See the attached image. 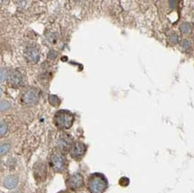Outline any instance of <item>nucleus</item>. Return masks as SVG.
Segmentation results:
<instances>
[{
  "label": "nucleus",
  "mask_w": 194,
  "mask_h": 193,
  "mask_svg": "<svg viewBox=\"0 0 194 193\" xmlns=\"http://www.w3.org/2000/svg\"><path fill=\"white\" fill-rule=\"evenodd\" d=\"M74 115L69 111L60 110L54 116V124L59 129H69L74 124Z\"/></svg>",
  "instance_id": "nucleus-1"
},
{
  "label": "nucleus",
  "mask_w": 194,
  "mask_h": 193,
  "mask_svg": "<svg viewBox=\"0 0 194 193\" xmlns=\"http://www.w3.org/2000/svg\"><path fill=\"white\" fill-rule=\"evenodd\" d=\"M50 165L56 172H61L66 167L65 156L59 151L54 152L50 156Z\"/></svg>",
  "instance_id": "nucleus-2"
},
{
  "label": "nucleus",
  "mask_w": 194,
  "mask_h": 193,
  "mask_svg": "<svg viewBox=\"0 0 194 193\" xmlns=\"http://www.w3.org/2000/svg\"><path fill=\"white\" fill-rule=\"evenodd\" d=\"M106 186V179L101 174H94L90 179V189L93 193H101Z\"/></svg>",
  "instance_id": "nucleus-3"
},
{
  "label": "nucleus",
  "mask_w": 194,
  "mask_h": 193,
  "mask_svg": "<svg viewBox=\"0 0 194 193\" xmlns=\"http://www.w3.org/2000/svg\"><path fill=\"white\" fill-rule=\"evenodd\" d=\"M39 99V93L35 89H29L22 94V100L26 105H33Z\"/></svg>",
  "instance_id": "nucleus-4"
},
{
  "label": "nucleus",
  "mask_w": 194,
  "mask_h": 193,
  "mask_svg": "<svg viewBox=\"0 0 194 193\" xmlns=\"http://www.w3.org/2000/svg\"><path fill=\"white\" fill-rule=\"evenodd\" d=\"M85 151H86L85 145L81 142H77L74 144V146L71 149V156L72 158L78 160V159H81L84 156Z\"/></svg>",
  "instance_id": "nucleus-5"
},
{
  "label": "nucleus",
  "mask_w": 194,
  "mask_h": 193,
  "mask_svg": "<svg viewBox=\"0 0 194 193\" xmlns=\"http://www.w3.org/2000/svg\"><path fill=\"white\" fill-rule=\"evenodd\" d=\"M24 55H25L27 61L31 64H36L40 60V51L38 50V48L34 47H28L25 49Z\"/></svg>",
  "instance_id": "nucleus-6"
},
{
  "label": "nucleus",
  "mask_w": 194,
  "mask_h": 193,
  "mask_svg": "<svg viewBox=\"0 0 194 193\" xmlns=\"http://www.w3.org/2000/svg\"><path fill=\"white\" fill-rule=\"evenodd\" d=\"M8 81H9L10 85L15 87V88L22 86V81H23L21 72L17 70H14L13 72H11V74L8 77Z\"/></svg>",
  "instance_id": "nucleus-7"
},
{
  "label": "nucleus",
  "mask_w": 194,
  "mask_h": 193,
  "mask_svg": "<svg viewBox=\"0 0 194 193\" xmlns=\"http://www.w3.org/2000/svg\"><path fill=\"white\" fill-rule=\"evenodd\" d=\"M82 182H83V179H82L81 175L79 174H75L74 175H72L70 177V181H69L70 185L72 188H79L80 186H81Z\"/></svg>",
  "instance_id": "nucleus-8"
},
{
  "label": "nucleus",
  "mask_w": 194,
  "mask_h": 193,
  "mask_svg": "<svg viewBox=\"0 0 194 193\" xmlns=\"http://www.w3.org/2000/svg\"><path fill=\"white\" fill-rule=\"evenodd\" d=\"M71 144H72V141L68 138V136H64L58 140L57 146L59 147V149L61 150H66V149H70Z\"/></svg>",
  "instance_id": "nucleus-9"
},
{
  "label": "nucleus",
  "mask_w": 194,
  "mask_h": 193,
  "mask_svg": "<svg viewBox=\"0 0 194 193\" xmlns=\"http://www.w3.org/2000/svg\"><path fill=\"white\" fill-rule=\"evenodd\" d=\"M18 183V179L15 176H7L4 181V185L7 188H14Z\"/></svg>",
  "instance_id": "nucleus-10"
},
{
  "label": "nucleus",
  "mask_w": 194,
  "mask_h": 193,
  "mask_svg": "<svg viewBox=\"0 0 194 193\" xmlns=\"http://www.w3.org/2000/svg\"><path fill=\"white\" fill-rule=\"evenodd\" d=\"M180 31L183 34H189L191 31V25L188 22H184L180 25Z\"/></svg>",
  "instance_id": "nucleus-11"
},
{
  "label": "nucleus",
  "mask_w": 194,
  "mask_h": 193,
  "mask_svg": "<svg viewBox=\"0 0 194 193\" xmlns=\"http://www.w3.org/2000/svg\"><path fill=\"white\" fill-rule=\"evenodd\" d=\"M49 103L54 106H58L60 105V99H58V96L55 95H51L49 96Z\"/></svg>",
  "instance_id": "nucleus-12"
},
{
  "label": "nucleus",
  "mask_w": 194,
  "mask_h": 193,
  "mask_svg": "<svg viewBox=\"0 0 194 193\" xmlns=\"http://www.w3.org/2000/svg\"><path fill=\"white\" fill-rule=\"evenodd\" d=\"M178 40H179V37L176 33H172L170 35V37H169V42L171 44H176L178 42Z\"/></svg>",
  "instance_id": "nucleus-13"
},
{
  "label": "nucleus",
  "mask_w": 194,
  "mask_h": 193,
  "mask_svg": "<svg viewBox=\"0 0 194 193\" xmlns=\"http://www.w3.org/2000/svg\"><path fill=\"white\" fill-rule=\"evenodd\" d=\"M9 149H10V145L7 143H3L1 145V155L6 154Z\"/></svg>",
  "instance_id": "nucleus-14"
},
{
  "label": "nucleus",
  "mask_w": 194,
  "mask_h": 193,
  "mask_svg": "<svg viewBox=\"0 0 194 193\" xmlns=\"http://www.w3.org/2000/svg\"><path fill=\"white\" fill-rule=\"evenodd\" d=\"M10 103L8 102V101H6V100H2L1 101V111H6V110H7L8 108L10 107Z\"/></svg>",
  "instance_id": "nucleus-15"
},
{
  "label": "nucleus",
  "mask_w": 194,
  "mask_h": 193,
  "mask_svg": "<svg viewBox=\"0 0 194 193\" xmlns=\"http://www.w3.org/2000/svg\"><path fill=\"white\" fill-rule=\"evenodd\" d=\"M7 131V125L3 122H1V131H0V133H1V136H4Z\"/></svg>",
  "instance_id": "nucleus-16"
},
{
  "label": "nucleus",
  "mask_w": 194,
  "mask_h": 193,
  "mask_svg": "<svg viewBox=\"0 0 194 193\" xmlns=\"http://www.w3.org/2000/svg\"><path fill=\"white\" fill-rule=\"evenodd\" d=\"M16 1V4L18 5V6H20V7H24V6H26V5H27V0H15Z\"/></svg>",
  "instance_id": "nucleus-17"
},
{
  "label": "nucleus",
  "mask_w": 194,
  "mask_h": 193,
  "mask_svg": "<svg viewBox=\"0 0 194 193\" xmlns=\"http://www.w3.org/2000/svg\"><path fill=\"white\" fill-rule=\"evenodd\" d=\"M6 77H7V72H6V69L2 68V69H1V81H3L4 80H6Z\"/></svg>",
  "instance_id": "nucleus-18"
},
{
  "label": "nucleus",
  "mask_w": 194,
  "mask_h": 193,
  "mask_svg": "<svg viewBox=\"0 0 194 193\" xmlns=\"http://www.w3.org/2000/svg\"><path fill=\"white\" fill-rule=\"evenodd\" d=\"M181 46L183 47L184 48H185V49H187V48L190 47V42L187 40H181Z\"/></svg>",
  "instance_id": "nucleus-19"
},
{
  "label": "nucleus",
  "mask_w": 194,
  "mask_h": 193,
  "mask_svg": "<svg viewBox=\"0 0 194 193\" xmlns=\"http://www.w3.org/2000/svg\"><path fill=\"white\" fill-rule=\"evenodd\" d=\"M177 0H169V6H170L172 8H174L176 6Z\"/></svg>",
  "instance_id": "nucleus-20"
}]
</instances>
